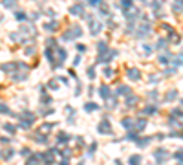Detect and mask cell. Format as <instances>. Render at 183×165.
<instances>
[{"instance_id": "4", "label": "cell", "mask_w": 183, "mask_h": 165, "mask_svg": "<svg viewBox=\"0 0 183 165\" xmlns=\"http://www.w3.org/2000/svg\"><path fill=\"white\" fill-rule=\"evenodd\" d=\"M101 95H103V97H108V88H106V86L101 88Z\"/></svg>"}, {"instance_id": "3", "label": "cell", "mask_w": 183, "mask_h": 165, "mask_svg": "<svg viewBox=\"0 0 183 165\" xmlns=\"http://www.w3.org/2000/svg\"><path fill=\"white\" fill-rule=\"evenodd\" d=\"M99 132H108V125H106V121H103L99 125Z\"/></svg>"}, {"instance_id": "7", "label": "cell", "mask_w": 183, "mask_h": 165, "mask_svg": "<svg viewBox=\"0 0 183 165\" xmlns=\"http://www.w3.org/2000/svg\"><path fill=\"white\" fill-rule=\"evenodd\" d=\"M130 163H132V165H137V163H139V158H137V156H134L132 160H130Z\"/></svg>"}, {"instance_id": "2", "label": "cell", "mask_w": 183, "mask_h": 165, "mask_svg": "<svg viewBox=\"0 0 183 165\" xmlns=\"http://www.w3.org/2000/svg\"><path fill=\"white\" fill-rule=\"evenodd\" d=\"M128 77H130V79H137L139 77V72L137 70H130V72H128Z\"/></svg>"}, {"instance_id": "1", "label": "cell", "mask_w": 183, "mask_h": 165, "mask_svg": "<svg viewBox=\"0 0 183 165\" xmlns=\"http://www.w3.org/2000/svg\"><path fill=\"white\" fill-rule=\"evenodd\" d=\"M37 163H39V156H31L26 165H37Z\"/></svg>"}, {"instance_id": "9", "label": "cell", "mask_w": 183, "mask_h": 165, "mask_svg": "<svg viewBox=\"0 0 183 165\" xmlns=\"http://www.w3.org/2000/svg\"><path fill=\"white\" fill-rule=\"evenodd\" d=\"M0 18H2V15H0Z\"/></svg>"}, {"instance_id": "8", "label": "cell", "mask_w": 183, "mask_h": 165, "mask_svg": "<svg viewBox=\"0 0 183 165\" xmlns=\"http://www.w3.org/2000/svg\"><path fill=\"white\" fill-rule=\"evenodd\" d=\"M8 112V108H6V105H0V114H6Z\"/></svg>"}, {"instance_id": "5", "label": "cell", "mask_w": 183, "mask_h": 165, "mask_svg": "<svg viewBox=\"0 0 183 165\" xmlns=\"http://www.w3.org/2000/svg\"><path fill=\"white\" fill-rule=\"evenodd\" d=\"M4 128H6V130H8V132H11V134H13V132H15V127H11V125H4Z\"/></svg>"}, {"instance_id": "6", "label": "cell", "mask_w": 183, "mask_h": 165, "mask_svg": "<svg viewBox=\"0 0 183 165\" xmlns=\"http://www.w3.org/2000/svg\"><path fill=\"white\" fill-rule=\"evenodd\" d=\"M93 108H97V105H93V103H88L86 105V110H93Z\"/></svg>"}]
</instances>
